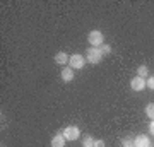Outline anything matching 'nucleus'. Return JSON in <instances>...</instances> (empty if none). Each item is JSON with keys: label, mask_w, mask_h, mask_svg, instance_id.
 I'll use <instances>...</instances> for the list:
<instances>
[{"label": "nucleus", "mask_w": 154, "mask_h": 147, "mask_svg": "<svg viewBox=\"0 0 154 147\" xmlns=\"http://www.w3.org/2000/svg\"><path fill=\"white\" fill-rule=\"evenodd\" d=\"M86 60L89 63H99L103 60V53H101V48H89L88 55H86Z\"/></svg>", "instance_id": "obj_1"}, {"label": "nucleus", "mask_w": 154, "mask_h": 147, "mask_svg": "<svg viewBox=\"0 0 154 147\" xmlns=\"http://www.w3.org/2000/svg\"><path fill=\"white\" fill-rule=\"evenodd\" d=\"M103 33L101 31H91L89 33V36H88V41H89V44L93 46V48H99V44H103Z\"/></svg>", "instance_id": "obj_2"}, {"label": "nucleus", "mask_w": 154, "mask_h": 147, "mask_svg": "<svg viewBox=\"0 0 154 147\" xmlns=\"http://www.w3.org/2000/svg\"><path fill=\"white\" fill-rule=\"evenodd\" d=\"M62 133H63V137H65V140H77V139L81 137V130H79L75 125L67 127Z\"/></svg>", "instance_id": "obj_3"}, {"label": "nucleus", "mask_w": 154, "mask_h": 147, "mask_svg": "<svg viewBox=\"0 0 154 147\" xmlns=\"http://www.w3.org/2000/svg\"><path fill=\"white\" fill-rule=\"evenodd\" d=\"M69 63H70V69L79 70V69H82V67L86 65V58H84L82 55H72L70 60H69Z\"/></svg>", "instance_id": "obj_4"}, {"label": "nucleus", "mask_w": 154, "mask_h": 147, "mask_svg": "<svg viewBox=\"0 0 154 147\" xmlns=\"http://www.w3.org/2000/svg\"><path fill=\"white\" fill-rule=\"evenodd\" d=\"M130 87H132L134 91H139V93H140V91H142L144 87H146V81H144L142 77H134L132 81H130Z\"/></svg>", "instance_id": "obj_5"}, {"label": "nucleus", "mask_w": 154, "mask_h": 147, "mask_svg": "<svg viewBox=\"0 0 154 147\" xmlns=\"http://www.w3.org/2000/svg\"><path fill=\"white\" fill-rule=\"evenodd\" d=\"M51 147H65V137L63 133H55L51 137Z\"/></svg>", "instance_id": "obj_6"}, {"label": "nucleus", "mask_w": 154, "mask_h": 147, "mask_svg": "<svg viewBox=\"0 0 154 147\" xmlns=\"http://www.w3.org/2000/svg\"><path fill=\"white\" fill-rule=\"evenodd\" d=\"M149 139L146 135H137L134 139V147H149Z\"/></svg>", "instance_id": "obj_7"}, {"label": "nucleus", "mask_w": 154, "mask_h": 147, "mask_svg": "<svg viewBox=\"0 0 154 147\" xmlns=\"http://www.w3.org/2000/svg\"><path fill=\"white\" fill-rule=\"evenodd\" d=\"M69 60H70V57L67 53H63V51H58V53L55 55V62L58 65H65V63H69Z\"/></svg>", "instance_id": "obj_8"}, {"label": "nucleus", "mask_w": 154, "mask_h": 147, "mask_svg": "<svg viewBox=\"0 0 154 147\" xmlns=\"http://www.w3.org/2000/svg\"><path fill=\"white\" fill-rule=\"evenodd\" d=\"M62 79H63L65 82H70L72 79H74V69L63 67V69H62Z\"/></svg>", "instance_id": "obj_9"}, {"label": "nucleus", "mask_w": 154, "mask_h": 147, "mask_svg": "<svg viewBox=\"0 0 154 147\" xmlns=\"http://www.w3.org/2000/svg\"><path fill=\"white\" fill-rule=\"evenodd\" d=\"M147 74H149L147 65H140V67L137 69V75H139V77H142V79H144V77H147Z\"/></svg>", "instance_id": "obj_10"}, {"label": "nucleus", "mask_w": 154, "mask_h": 147, "mask_svg": "<svg viewBox=\"0 0 154 147\" xmlns=\"http://www.w3.org/2000/svg\"><path fill=\"white\" fill-rule=\"evenodd\" d=\"M146 115H147L151 120H154V103H149L146 106Z\"/></svg>", "instance_id": "obj_11"}, {"label": "nucleus", "mask_w": 154, "mask_h": 147, "mask_svg": "<svg viewBox=\"0 0 154 147\" xmlns=\"http://www.w3.org/2000/svg\"><path fill=\"white\" fill-rule=\"evenodd\" d=\"M94 142H96V139H93V137H86L84 139V147H94Z\"/></svg>", "instance_id": "obj_12"}, {"label": "nucleus", "mask_w": 154, "mask_h": 147, "mask_svg": "<svg viewBox=\"0 0 154 147\" xmlns=\"http://www.w3.org/2000/svg\"><path fill=\"white\" fill-rule=\"evenodd\" d=\"M101 53H103V57H105V55H110L111 53V46L110 44H103V46H101Z\"/></svg>", "instance_id": "obj_13"}, {"label": "nucleus", "mask_w": 154, "mask_h": 147, "mask_svg": "<svg viewBox=\"0 0 154 147\" xmlns=\"http://www.w3.org/2000/svg\"><path fill=\"white\" fill-rule=\"evenodd\" d=\"M122 147H134V140H128V139H123V142H122Z\"/></svg>", "instance_id": "obj_14"}, {"label": "nucleus", "mask_w": 154, "mask_h": 147, "mask_svg": "<svg viewBox=\"0 0 154 147\" xmlns=\"http://www.w3.org/2000/svg\"><path fill=\"white\" fill-rule=\"evenodd\" d=\"M146 86H147L149 89H152V91H154V75H152V77H149V79H147Z\"/></svg>", "instance_id": "obj_15"}, {"label": "nucleus", "mask_w": 154, "mask_h": 147, "mask_svg": "<svg viewBox=\"0 0 154 147\" xmlns=\"http://www.w3.org/2000/svg\"><path fill=\"white\" fill-rule=\"evenodd\" d=\"M94 147H105V140H96L94 142Z\"/></svg>", "instance_id": "obj_16"}, {"label": "nucleus", "mask_w": 154, "mask_h": 147, "mask_svg": "<svg viewBox=\"0 0 154 147\" xmlns=\"http://www.w3.org/2000/svg\"><path fill=\"white\" fill-rule=\"evenodd\" d=\"M149 130H151V133H152V135H154V120H152V123L149 125Z\"/></svg>", "instance_id": "obj_17"}, {"label": "nucleus", "mask_w": 154, "mask_h": 147, "mask_svg": "<svg viewBox=\"0 0 154 147\" xmlns=\"http://www.w3.org/2000/svg\"><path fill=\"white\" fill-rule=\"evenodd\" d=\"M149 147H151V145H149Z\"/></svg>", "instance_id": "obj_18"}]
</instances>
